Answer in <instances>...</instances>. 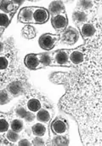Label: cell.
<instances>
[{"label": "cell", "instance_id": "7402d4cb", "mask_svg": "<svg viewBox=\"0 0 102 146\" xmlns=\"http://www.w3.org/2000/svg\"><path fill=\"white\" fill-rule=\"evenodd\" d=\"M37 119L39 121H42V122H48L49 120H50V115L49 113L45 110H39L38 111V114H37Z\"/></svg>", "mask_w": 102, "mask_h": 146}, {"label": "cell", "instance_id": "e0dca14e", "mask_svg": "<svg viewBox=\"0 0 102 146\" xmlns=\"http://www.w3.org/2000/svg\"><path fill=\"white\" fill-rule=\"evenodd\" d=\"M95 6V2L93 1H79L78 3V9L84 11V12H88L90 11Z\"/></svg>", "mask_w": 102, "mask_h": 146}, {"label": "cell", "instance_id": "1f68e13d", "mask_svg": "<svg viewBox=\"0 0 102 146\" xmlns=\"http://www.w3.org/2000/svg\"><path fill=\"white\" fill-rule=\"evenodd\" d=\"M34 118H35V117H34V115H33L32 113H27L26 116L25 117V119H26V121H28V122L32 121Z\"/></svg>", "mask_w": 102, "mask_h": 146}, {"label": "cell", "instance_id": "cb8c5ba5", "mask_svg": "<svg viewBox=\"0 0 102 146\" xmlns=\"http://www.w3.org/2000/svg\"><path fill=\"white\" fill-rule=\"evenodd\" d=\"M10 127H11V130H13L16 133H19V132L22 131V129H23V122L20 120H14L11 122Z\"/></svg>", "mask_w": 102, "mask_h": 146}, {"label": "cell", "instance_id": "f1b7e54d", "mask_svg": "<svg viewBox=\"0 0 102 146\" xmlns=\"http://www.w3.org/2000/svg\"><path fill=\"white\" fill-rule=\"evenodd\" d=\"M8 67V61L5 57L0 56V70L5 69Z\"/></svg>", "mask_w": 102, "mask_h": 146}, {"label": "cell", "instance_id": "ac0fdd59", "mask_svg": "<svg viewBox=\"0 0 102 146\" xmlns=\"http://www.w3.org/2000/svg\"><path fill=\"white\" fill-rule=\"evenodd\" d=\"M38 59L42 66L52 65V57L49 54L43 53V54H38Z\"/></svg>", "mask_w": 102, "mask_h": 146}, {"label": "cell", "instance_id": "836d02e7", "mask_svg": "<svg viewBox=\"0 0 102 146\" xmlns=\"http://www.w3.org/2000/svg\"><path fill=\"white\" fill-rule=\"evenodd\" d=\"M3 30H4V29H2V28H0V36L2 35V33H3Z\"/></svg>", "mask_w": 102, "mask_h": 146}, {"label": "cell", "instance_id": "5b68a950", "mask_svg": "<svg viewBox=\"0 0 102 146\" xmlns=\"http://www.w3.org/2000/svg\"><path fill=\"white\" fill-rule=\"evenodd\" d=\"M49 16V14L48 9H43V8L34 7V11H33V15H32L34 23L43 24L48 21Z\"/></svg>", "mask_w": 102, "mask_h": 146}, {"label": "cell", "instance_id": "f546056e", "mask_svg": "<svg viewBox=\"0 0 102 146\" xmlns=\"http://www.w3.org/2000/svg\"><path fill=\"white\" fill-rule=\"evenodd\" d=\"M33 145H44V141L38 136H37L34 139H33Z\"/></svg>", "mask_w": 102, "mask_h": 146}, {"label": "cell", "instance_id": "d4e9b609", "mask_svg": "<svg viewBox=\"0 0 102 146\" xmlns=\"http://www.w3.org/2000/svg\"><path fill=\"white\" fill-rule=\"evenodd\" d=\"M6 138L12 143H15L19 139V135L18 133L13 131V130H8L6 133Z\"/></svg>", "mask_w": 102, "mask_h": 146}, {"label": "cell", "instance_id": "30bf717a", "mask_svg": "<svg viewBox=\"0 0 102 146\" xmlns=\"http://www.w3.org/2000/svg\"><path fill=\"white\" fill-rule=\"evenodd\" d=\"M81 33L85 39H90L96 34V27L92 23H84L81 27Z\"/></svg>", "mask_w": 102, "mask_h": 146}, {"label": "cell", "instance_id": "d6a6232c", "mask_svg": "<svg viewBox=\"0 0 102 146\" xmlns=\"http://www.w3.org/2000/svg\"><path fill=\"white\" fill-rule=\"evenodd\" d=\"M3 43L2 42H0V52L3 50Z\"/></svg>", "mask_w": 102, "mask_h": 146}, {"label": "cell", "instance_id": "9a60e30c", "mask_svg": "<svg viewBox=\"0 0 102 146\" xmlns=\"http://www.w3.org/2000/svg\"><path fill=\"white\" fill-rule=\"evenodd\" d=\"M8 92L12 94L13 96L16 97L18 95H20L22 92V87H21V84L19 81H14L12 82L11 84H9L7 87Z\"/></svg>", "mask_w": 102, "mask_h": 146}, {"label": "cell", "instance_id": "3957f363", "mask_svg": "<svg viewBox=\"0 0 102 146\" xmlns=\"http://www.w3.org/2000/svg\"><path fill=\"white\" fill-rule=\"evenodd\" d=\"M69 50H57L53 54L52 65L57 66H68L69 65Z\"/></svg>", "mask_w": 102, "mask_h": 146}, {"label": "cell", "instance_id": "277c9868", "mask_svg": "<svg viewBox=\"0 0 102 146\" xmlns=\"http://www.w3.org/2000/svg\"><path fill=\"white\" fill-rule=\"evenodd\" d=\"M61 38L64 43L68 44H73L78 39V33L75 28L69 27L62 33Z\"/></svg>", "mask_w": 102, "mask_h": 146}, {"label": "cell", "instance_id": "4dcf8cb0", "mask_svg": "<svg viewBox=\"0 0 102 146\" xmlns=\"http://www.w3.org/2000/svg\"><path fill=\"white\" fill-rule=\"evenodd\" d=\"M18 145L20 146H29L31 145L32 144H31L27 139H21V140L19 141Z\"/></svg>", "mask_w": 102, "mask_h": 146}, {"label": "cell", "instance_id": "4316f807", "mask_svg": "<svg viewBox=\"0 0 102 146\" xmlns=\"http://www.w3.org/2000/svg\"><path fill=\"white\" fill-rule=\"evenodd\" d=\"M9 130V123L5 119H0V133H5Z\"/></svg>", "mask_w": 102, "mask_h": 146}, {"label": "cell", "instance_id": "7c38bea8", "mask_svg": "<svg viewBox=\"0 0 102 146\" xmlns=\"http://www.w3.org/2000/svg\"><path fill=\"white\" fill-rule=\"evenodd\" d=\"M49 12L52 14L53 16L65 13V6L61 1H54L49 4Z\"/></svg>", "mask_w": 102, "mask_h": 146}, {"label": "cell", "instance_id": "52a82bcc", "mask_svg": "<svg viewBox=\"0 0 102 146\" xmlns=\"http://www.w3.org/2000/svg\"><path fill=\"white\" fill-rule=\"evenodd\" d=\"M33 11H34V7H25L21 9L18 15L19 21L23 23H32Z\"/></svg>", "mask_w": 102, "mask_h": 146}, {"label": "cell", "instance_id": "8992f818", "mask_svg": "<svg viewBox=\"0 0 102 146\" xmlns=\"http://www.w3.org/2000/svg\"><path fill=\"white\" fill-rule=\"evenodd\" d=\"M51 22H52V26L54 27V28H55L58 31H62L66 28L67 24H68V20H67L66 14L62 13V14L53 16Z\"/></svg>", "mask_w": 102, "mask_h": 146}, {"label": "cell", "instance_id": "83f0119b", "mask_svg": "<svg viewBox=\"0 0 102 146\" xmlns=\"http://www.w3.org/2000/svg\"><path fill=\"white\" fill-rule=\"evenodd\" d=\"M15 113H16V115H17L18 116H20V117H21V118H24V119H25V117L26 116V115H27V113H28V112H26V110L24 108L20 107V108H17V109H16Z\"/></svg>", "mask_w": 102, "mask_h": 146}, {"label": "cell", "instance_id": "ba28073f", "mask_svg": "<svg viewBox=\"0 0 102 146\" xmlns=\"http://www.w3.org/2000/svg\"><path fill=\"white\" fill-rule=\"evenodd\" d=\"M51 128L52 131L54 132V133L57 134V135H63L65 133H66L68 127L66 122L60 118H57L56 120H55L51 125Z\"/></svg>", "mask_w": 102, "mask_h": 146}, {"label": "cell", "instance_id": "603a6c76", "mask_svg": "<svg viewBox=\"0 0 102 146\" xmlns=\"http://www.w3.org/2000/svg\"><path fill=\"white\" fill-rule=\"evenodd\" d=\"M69 144L68 139L64 137L63 135H57L55 137H54L53 140H52V145H67Z\"/></svg>", "mask_w": 102, "mask_h": 146}, {"label": "cell", "instance_id": "484cf974", "mask_svg": "<svg viewBox=\"0 0 102 146\" xmlns=\"http://www.w3.org/2000/svg\"><path fill=\"white\" fill-rule=\"evenodd\" d=\"M9 97L7 92L1 90L0 91V104L1 105L6 104L7 103H9Z\"/></svg>", "mask_w": 102, "mask_h": 146}, {"label": "cell", "instance_id": "8fae6325", "mask_svg": "<svg viewBox=\"0 0 102 146\" xmlns=\"http://www.w3.org/2000/svg\"><path fill=\"white\" fill-rule=\"evenodd\" d=\"M25 64L28 68L31 69H36L42 66L39 62L38 54H28L25 57Z\"/></svg>", "mask_w": 102, "mask_h": 146}, {"label": "cell", "instance_id": "4fadbf2b", "mask_svg": "<svg viewBox=\"0 0 102 146\" xmlns=\"http://www.w3.org/2000/svg\"><path fill=\"white\" fill-rule=\"evenodd\" d=\"M16 3H18V2L0 1V10L3 11V13H6V14L14 13V10L18 7V5H15Z\"/></svg>", "mask_w": 102, "mask_h": 146}, {"label": "cell", "instance_id": "9c48e42d", "mask_svg": "<svg viewBox=\"0 0 102 146\" xmlns=\"http://www.w3.org/2000/svg\"><path fill=\"white\" fill-rule=\"evenodd\" d=\"M69 54V61L73 65H80L85 61V53L84 51H80L78 49L74 50H70Z\"/></svg>", "mask_w": 102, "mask_h": 146}, {"label": "cell", "instance_id": "ffe728a7", "mask_svg": "<svg viewBox=\"0 0 102 146\" xmlns=\"http://www.w3.org/2000/svg\"><path fill=\"white\" fill-rule=\"evenodd\" d=\"M32 130L33 134L36 135V136H38V137L43 136V135L45 134V132H46L45 127H44L43 124H41V123H37V124H35V125L32 127Z\"/></svg>", "mask_w": 102, "mask_h": 146}, {"label": "cell", "instance_id": "5bb4252c", "mask_svg": "<svg viewBox=\"0 0 102 146\" xmlns=\"http://www.w3.org/2000/svg\"><path fill=\"white\" fill-rule=\"evenodd\" d=\"M72 19H73V21L77 24H81V23L84 24L88 21V15L84 11L77 9L72 14Z\"/></svg>", "mask_w": 102, "mask_h": 146}, {"label": "cell", "instance_id": "7a4b0ae2", "mask_svg": "<svg viewBox=\"0 0 102 146\" xmlns=\"http://www.w3.org/2000/svg\"><path fill=\"white\" fill-rule=\"evenodd\" d=\"M59 38H60L59 35H56V34L55 35V34H51V33H45L39 38L38 44L42 49L46 50H49L55 45V44L57 43Z\"/></svg>", "mask_w": 102, "mask_h": 146}, {"label": "cell", "instance_id": "2e32d148", "mask_svg": "<svg viewBox=\"0 0 102 146\" xmlns=\"http://www.w3.org/2000/svg\"><path fill=\"white\" fill-rule=\"evenodd\" d=\"M14 14V13L6 14V13L0 12V28L4 29L5 27H7L9 26Z\"/></svg>", "mask_w": 102, "mask_h": 146}, {"label": "cell", "instance_id": "6da1fadb", "mask_svg": "<svg viewBox=\"0 0 102 146\" xmlns=\"http://www.w3.org/2000/svg\"><path fill=\"white\" fill-rule=\"evenodd\" d=\"M87 59L78 69L57 73L54 82L66 86V92L60 101L61 109L75 118L84 145H102L101 33L93 38Z\"/></svg>", "mask_w": 102, "mask_h": 146}, {"label": "cell", "instance_id": "d6986e66", "mask_svg": "<svg viewBox=\"0 0 102 146\" xmlns=\"http://www.w3.org/2000/svg\"><path fill=\"white\" fill-rule=\"evenodd\" d=\"M27 108L32 112H37L41 109V104H40L39 100L36 99V98H32L28 101Z\"/></svg>", "mask_w": 102, "mask_h": 146}, {"label": "cell", "instance_id": "44dd1931", "mask_svg": "<svg viewBox=\"0 0 102 146\" xmlns=\"http://www.w3.org/2000/svg\"><path fill=\"white\" fill-rule=\"evenodd\" d=\"M22 34L25 38H32L36 36V31L34 29L33 27L32 26H26L23 29H22Z\"/></svg>", "mask_w": 102, "mask_h": 146}]
</instances>
